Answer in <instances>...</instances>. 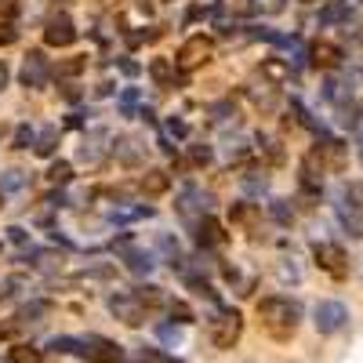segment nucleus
I'll use <instances>...</instances> for the list:
<instances>
[{
  "instance_id": "f257e3e1",
  "label": "nucleus",
  "mask_w": 363,
  "mask_h": 363,
  "mask_svg": "<svg viewBox=\"0 0 363 363\" xmlns=\"http://www.w3.org/2000/svg\"><path fill=\"white\" fill-rule=\"evenodd\" d=\"M258 323L265 327V335L269 338H277V342H287L298 323H301V306L294 298H284V294H269L258 301Z\"/></svg>"
},
{
  "instance_id": "f03ea898",
  "label": "nucleus",
  "mask_w": 363,
  "mask_h": 363,
  "mask_svg": "<svg viewBox=\"0 0 363 363\" xmlns=\"http://www.w3.org/2000/svg\"><path fill=\"white\" fill-rule=\"evenodd\" d=\"M240 335H244V316H240L236 309H218L215 320L207 323V338L215 349H233L240 342Z\"/></svg>"
},
{
  "instance_id": "7ed1b4c3",
  "label": "nucleus",
  "mask_w": 363,
  "mask_h": 363,
  "mask_svg": "<svg viewBox=\"0 0 363 363\" xmlns=\"http://www.w3.org/2000/svg\"><path fill=\"white\" fill-rule=\"evenodd\" d=\"M211 58H215V40H211L207 33H193L186 44L178 48V58H174V66L182 69V73H193V69H200V66H207Z\"/></svg>"
},
{
  "instance_id": "20e7f679",
  "label": "nucleus",
  "mask_w": 363,
  "mask_h": 363,
  "mask_svg": "<svg viewBox=\"0 0 363 363\" xmlns=\"http://www.w3.org/2000/svg\"><path fill=\"white\" fill-rule=\"evenodd\" d=\"M313 258H316V265H320L323 272H330L335 280H342L345 272H349V255H345L342 244H330V240H316V244H313Z\"/></svg>"
},
{
  "instance_id": "39448f33",
  "label": "nucleus",
  "mask_w": 363,
  "mask_h": 363,
  "mask_svg": "<svg viewBox=\"0 0 363 363\" xmlns=\"http://www.w3.org/2000/svg\"><path fill=\"white\" fill-rule=\"evenodd\" d=\"M109 313L120 320V323H128V327H142L145 323V306L135 298V291H116V294H109Z\"/></svg>"
},
{
  "instance_id": "423d86ee",
  "label": "nucleus",
  "mask_w": 363,
  "mask_h": 363,
  "mask_svg": "<svg viewBox=\"0 0 363 363\" xmlns=\"http://www.w3.org/2000/svg\"><path fill=\"white\" fill-rule=\"evenodd\" d=\"M313 323L320 335H338V330L349 323V309L342 306V301H320L316 313H313Z\"/></svg>"
},
{
  "instance_id": "0eeeda50",
  "label": "nucleus",
  "mask_w": 363,
  "mask_h": 363,
  "mask_svg": "<svg viewBox=\"0 0 363 363\" xmlns=\"http://www.w3.org/2000/svg\"><path fill=\"white\" fill-rule=\"evenodd\" d=\"M44 40H48L51 48H69V44L77 40V26H73V18H69L66 11L51 15V18L44 22Z\"/></svg>"
},
{
  "instance_id": "6e6552de",
  "label": "nucleus",
  "mask_w": 363,
  "mask_h": 363,
  "mask_svg": "<svg viewBox=\"0 0 363 363\" xmlns=\"http://www.w3.org/2000/svg\"><path fill=\"white\" fill-rule=\"evenodd\" d=\"M84 359L91 363H120L124 359V349H120L116 342L102 338V335H87L84 338Z\"/></svg>"
},
{
  "instance_id": "1a4fd4ad",
  "label": "nucleus",
  "mask_w": 363,
  "mask_h": 363,
  "mask_svg": "<svg viewBox=\"0 0 363 363\" xmlns=\"http://www.w3.org/2000/svg\"><path fill=\"white\" fill-rule=\"evenodd\" d=\"M18 80H22V87H29V91L44 87V84H48V58H44L40 51H29V55H26V62H22Z\"/></svg>"
},
{
  "instance_id": "9d476101",
  "label": "nucleus",
  "mask_w": 363,
  "mask_h": 363,
  "mask_svg": "<svg viewBox=\"0 0 363 363\" xmlns=\"http://www.w3.org/2000/svg\"><path fill=\"white\" fill-rule=\"evenodd\" d=\"M309 62H313L316 69H342L345 51H342L338 44H330V40H316V44L309 48Z\"/></svg>"
},
{
  "instance_id": "9b49d317",
  "label": "nucleus",
  "mask_w": 363,
  "mask_h": 363,
  "mask_svg": "<svg viewBox=\"0 0 363 363\" xmlns=\"http://www.w3.org/2000/svg\"><path fill=\"white\" fill-rule=\"evenodd\" d=\"M335 207H338V222H342V229L349 233V240L363 236V218H359V207H356V196H352V189H349V196L342 193V200H338Z\"/></svg>"
},
{
  "instance_id": "f8f14e48",
  "label": "nucleus",
  "mask_w": 363,
  "mask_h": 363,
  "mask_svg": "<svg viewBox=\"0 0 363 363\" xmlns=\"http://www.w3.org/2000/svg\"><path fill=\"white\" fill-rule=\"evenodd\" d=\"M262 77H265L272 87H280V84H291L294 69H291V62H284V58L269 55V58H262Z\"/></svg>"
},
{
  "instance_id": "ddd939ff",
  "label": "nucleus",
  "mask_w": 363,
  "mask_h": 363,
  "mask_svg": "<svg viewBox=\"0 0 363 363\" xmlns=\"http://www.w3.org/2000/svg\"><path fill=\"white\" fill-rule=\"evenodd\" d=\"M196 244L207 251V247H215V244H222V240H225V233H222V225L215 222V218H211V215H203V218H196Z\"/></svg>"
},
{
  "instance_id": "4468645a",
  "label": "nucleus",
  "mask_w": 363,
  "mask_h": 363,
  "mask_svg": "<svg viewBox=\"0 0 363 363\" xmlns=\"http://www.w3.org/2000/svg\"><path fill=\"white\" fill-rule=\"evenodd\" d=\"M138 189H142L145 196H160V193L171 189V174L160 171V167H149V171L138 178Z\"/></svg>"
},
{
  "instance_id": "2eb2a0df",
  "label": "nucleus",
  "mask_w": 363,
  "mask_h": 363,
  "mask_svg": "<svg viewBox=\"0 0 363 363\" xmlns=\"http://www.w3.org/2000/svg\"><path fill=\"white\" fill-rule=\"evenodd\" d=\"M106 142H109L106 131H91V135L84 138V145H80V160H84V164H99V160L106 157Z\"/></svg>"
},
{
  "instance_id": "dca6fc26",
  "label": "nucleus",
  "mask_w": 363,
  "mask_h": 363,
  "mask_svg": "<svg viewBox=\"0 0 363 363\" xmlns=\"http://www.w3.org/2000/svg\"><path fill=\"white\" fill-rule=\"evenodd\" d=\"M120 258H124V265L131 269V272H138V277H149L153 272V255L149 251H138V247H120Z\"/></svg>"
},
{
  "instance_id": "f3484780",
  "label": "nucleus",
  "mask_w": 363,
  "mask_h": 363,
  "mask_svg": "<svg viewBox=\"0 0 363 363\" xmlns=\"http://www.w3.org/2000/svg\"><path fill=\"white\" fill-rule=\"evenodd\" d=\"M113 157H116L120 164H128V167H138V164H142V145H138L135 138H116V142H113Z\"/></svg>"
},
{
  "instance_id": "a211bd4d",
  "label": "nucleus",
  "mask_w": 363,
  "mask_h": 363,
  "mask_svg": "<svg viewBox=\"0 0 363 363\" xmlns=\"http://www.w3.org/2000/svg\"><path fill=\"white\" fill-rule=\"evenodd\" d=\"M149 77L157 80V87H174L182 77L174 73V66L167 62V58H153V62H149Z\"/></svg>"
},
{
  "instance_id": "6ab92c4d",
  "label": "nucleus",
  "mask_w": 363,
  "mask_h": 363,
  "mask_svg": "<svg viewBox=\"0 0 363 363\" xmlns=\"http://www.w3.org/2000/svg\"><path fill=\"white\" fill-rule=\"evenodd\" d=\"M291 109H294V116H298V124H301V128H309L316 138H327V128L320 124V120H316L306 106H301V99H291Z\"/></svg>"
},
{
  "instance_id": "aec40b11",
  "label": "nucleus",
  "mask_w": 363,
  "mask_h": 363,
  "mask_svg": "<svg viewBox=\"0 0 363 363\" xmlns=\"http://www.w3.org/2000/svg\"><path fill=\"white\" fill-rule=\"evenodd\" d=\"M352 11H349V0H335L320 11V26H335V22H345Z\"/></svg>"
},
{
  "instance_id": "412c9836",
  "label": "nucleus",
  "mask_w": 363,
  "mask_h": 363,
  "mask_svg": "<svg viewBox=\"0 0 363 363\" xmlns=\"http://www.w3.org/2000/svg\"><path fill=\"white\" fill-rule=\"evenodd\" d=\"M29 186V171H4L0 174V193H18Z\"/></svg>"
},
{
  "instance_id": "4be33fe9",
  "label": "nucleus",
  "mask_w": 363,
  "mask_h": 363,
  "mask_svg": "<svg viewBox=\"0 0 363 363\" xmlns=\"http://www.w3.org/2000/svg\"><path fill=\"white\" fill-rule=\"evenodd\" d=\"M22 291H29V280H26V277H8V280H0V301H15Z\"/></svg>"
},
{
  "instance_id": "5701e85b",
  "label": "nucleus",
  "mask_w": 363,
  "mask_h": 363,
  "mask_svg": "<svg viewBox=\"0 0 363 363\" xmlns=\"http://www.w3.org/2000/svg\"><path fill=\"white\" fill-rule=\"evenodd\" d=\"M55 145H58V128H44L37 135V157H55Z\"/></svg>"
},
{
  "instance_id": "b1692460",
  "label": "nucleus",
  "mask_w": 363,
  "mask_h": 363,
  "mask_svg": "<svg viewBox=\"0 0 363 363\" xmlns=\"http://www.w3.org/2000/svg\"><path fill=\"white\" fill-rule=\"evenodd\" d=\"M135 298L142 301L145 309H153V306H164V294H160V287H157V284H142V287H135Z\"/></svg>"
},
{
  "instance_id": "393cba45",
  "label": "nucleus",
  "mask_w": 363,
  "mask_h": 363,
  "mask_svg": "<svg viewBox=\"0 0 363 363\" xmlns=\"http://www.w3.org/2000/svg\"><path fill=\"white\" fill-rule=\"evenodd\" d=\"M229 218L240 222V225H255V222H258V207H255V203H233Z\"/></svg>"
},
{
  "instance_id": "a878e982",
  "label": "nucleus",
  "mask_w": 363,
  "mask_h": 363,
  "mask_svg": "<svg viewBox=\"0 0 363 363\" xmlns=\"http://www.w3.org/2000/svg\"><path fill=\"white\" fill-rule=\"evenodd\" d=\"M153 215V207H113L109 218L113 222H131V218H149Z\"/></svg>"
},
{
  "instance_id": "bb28decb",
  "label": "nucleus",
  "mask_w": 363,
  "mask_h": 363,
  "mask_svg": "<svg viewBox=\"0 0 363 363\" xmlns=\"http://www.w3.org/2000/svg\"><path fill=\"white\" fill-rule=\"evenodd\" d=\"M40 359H44V352L33 349V345H15L11 349V363H40Z\"/></svg>"
},
{
  "instance_id": "cd10ccee",
  "label": "nucleus",
  "mask_w": 363,
  "mask_h": 363,
  "mask_svg": "<svg viewBox=\"0 0 363 363\" xmlns=\"http://www.w3.org/2000/svg\"><path fill=\"white\" fill-rule=\"evenodd\" d=\"M167 313H171L178 323H193V320H196V316H193V309H189L182 298H171V301H167Z\"/></svg>"
},
{
  "instance_id": "c85d7f7f",
  "label": "nucleus",
  "mask_w": 363,
  "mask_h": 363,
  "mask_svg": "<svg viewBox=\"0 0 363 363\" xmlns=\"http://www.w3.org/2000/svg\"><path fill=\"white\" fill-rule=\"evenodd\" d=\"M29 145H37V131L29 128V124H22V128H15V138H11V149H29Z\"/></svg>"
},
{
  "instance_id": "c756f323",
  "label": "nucleus",
  "mask_w": 363,
  "mask_h": 363,
  "mask_svg": "<svg viewBox=\"0 0 363 363\" xmlns=\"http://www.w3.org/2000/svg\"><path fill=\"white\" fill-rule=\"evenodd\" d=\"M269 215L277 218L280 225H291V222H294V211L287 207V200H272V203H269Z\"/></svg>"
},
{
  "instance_id": "7c9ffc66",
  "label": "nucleus",
  "mask_w": 363,
  "mask_h": 363,
  "mask_svg": "<svg viewBox=\"0 0 363 363\" xmlns=\"http://www.w3.org/2000/svg\"><path fill=\"white\" fill-rule=\"evenodd\" d=\"M48 178L55 182V186H66V182L73 178V167H69L66 160H55V164H51V171H48Z\"/></svg>"
},
{
  "instance_id": "2f4dec72",
  "label": "nucleus",
  "mask_w": 363,
  "mask_h": 363,
  "mask_svg": "<svg viewBox=\"0 0 363 363\" xmlns=\"http://www.w3.org/2000/svg\"><path fill=\"white\" fill-rule=\"evenodd\" d=\"M44 313H48V301H29V306H22L18 320H29V323H37V320H40Z\"/></svg>"
},
{
  "instance_id": "473e14b6",
  "label": "nucleus",
  "mask_w": 363,
  "mask_h": 363,
  "mask_svg": "<svg viewBox=\"0 0 363 363\" xmlns=\"http://www.w3.org/2000/svg\"><path fill=\"white\" fill-rule=\"evenodd\" d=\"M15 40H18V29H15L11 18H4V22H0V48H8V44H15Z\"/></svg>"
},
{
  "instance_id": "72a5a7b5",
  "label": "nucleus",
  "mask_w": 363,
  "mask_h": 363,
  "mask_svg": "<svg viewBox=\"0 0 363 363\" xmlns=\"http://www.w3.org/2000/svg\"><path fill=\"white\" fill-rule=\"evenodd\" d=\"M287 4L284 0H255V11H262V15H280Z\"/></svg>"
},
{
  "instance_id": "f704fd0d",
  "label": "nucleus",
  "mask_w": 363,
  "mask_h": 363,
  "mask_svg": "<svg viewBox=\"0 0 363 363\" xmlns=\"http://www.w3.org/2000/svg\"><path fill=\"white\" fill-rule=\"evenodd\" d=\"M167 131L174 135V138H189V124L182 116H167Z\"/></svg>"
},
{
  "instance_id": "c9c22d12",
  "label": "nucleus",
  "mask_w": 363,
  "mask_h": 363,
  "mask_svg": "<svg viewBox=\"0 0 363 363\" xmlns=\"http://www.w3.org/2000/svg\"><path fill=\"white\" fill-rule=\"evenodd\" d=\"M84 66H87L84 58H66V62H58V73H62V77H77Z\"/></svg>"
},
{
  "instance_id": "e433bc0d",
  "label": "nucleus",
  "mask_w": 363,
  "mask_h": 363,
  "mask_svg": "<svg viewBox=\"0 0 363 363\" xmlns=\"http://www.w3.org/2000/svg\"><path fill=\"white\" fill-rule=\"evenodd\" d=\"M8 240H11V244H18V247H26V244H29V233H26L22 225H11V229H8Z\"/></svg>"
},
{
  "instance_id": "4c0bfd02",
  "label": "nucleus",
  "mask_w": 363,
  "mask_h": 363,
  "mask_svg": "<svg viewBox=\"0 0 363 363\" xmlns=\"http://www.w3.org/2000/svg\"><path fill=\"white\" fill-rule=\"evenodd\" d=\"M280 280H301V269L294 265V258H291V265H280Z\"/></svg>"
},
{
  "instance_id": "58836bf2",
  "label": "nucleus",
  "mask_w": 363,
  "mask_h": 363,
  "mask_svg": "<svg viewBox=\"0 0 363 363\" xmlns=\"http://www.w3.org/2000/svg\"><path fill=\"white\" fill-rule=\"evenodd\" d=\"M157 335H160L164 342H174V345H178V338H182V335H178V327H171V323H164V327H157Z\"/></svg>"
},
{
  "instance_id": "ea45409f",
  "label": "nucleus",
  "mask_w": 363,
  "mask_h": 363,
  "mask_svg": "<svg viewBox=\"0 0 363 363\" xmlns=\"http://www.w3.org/2000/svg\"><path fill=\"white\" fill-rule=\"evenodd\" d=\"M193 164H211V145H193Z\"/></svg>"
},
{
  "instance_id": "a19ab883",
  "label": "nucleus",
  "mask_w": 363,
  "mask_h": 363,
  "mask_svg": "<svg viewBox=\"0 0 363 363\" xmlns=\"http://www.w3.org/2000/svg\"><path fill=\"white\" fill-rule=\"evenodd\" d=\"M352 131H356V142H359V157H363V109H359L356 120H352Z\"/></svg>"
},
{
  "instance_id": "79ce46f5",
  "label": "nucleus",
  "mask_w": 363,
  "mask_h": 363,
  "mask_svg": "<svg viewBox=\"0 0 363 363\" xmlns=\"http://www.w3.org/2000/svg\"><path fill=\"white\" fill-rule=\"evenodd\" d=\"M120 73H124V77H138V62H131V58H120Z\"/></svg>"
},
{
  "instance_id": "37998d69",
  "label": "nucleus",
  "mask_w": 363,
  "mask_h": 363,
  "mask_svg": "<svg viewBox=\"0 0 363 363\" xmlns=\"http://www.w3.org/2000/svg\"><path fill=\"white\" fill-rule=\"evenodd\" d=\"M62 99H66V102H80L84 95H80V91H77V87L69 84V87H62Z\"/></svg>"
},
{
  "instance_id": "c03bdc74",
  "label": "nucleus",
  "mask_w": 363,
  "mask_h": 363,
  "mask_svg": "<svg viewBox=\"0 0 363 363\" xmlns=\"http://www.w3.org/2000/svg\"><path fill=\"white\" fill-rule=\"evenodd\" d=\"M84 116H87V113H69L66 124H69V128H84Z\"/></svg>"
},
{
  "instance_id": "a18cd8bd",
  "label": "nucleus",
  "mask_w": 363,
  "mask_h": 363,
  "mask_svg": "<svg viewBox=\"0 0 363 363\" xmlns=\"http://www.w3.org/2000/svg\"><path fill=\"white\" fill-rule=\"evenodd\" d=\"M8 87V66H4V58H0V91Z\"/></svg>"
},
{
  "instance_id": "49530a36",
  "label": "nucleus",
  "mask_w": 363,
  "mask_h": 363,
  "mask_svg": "<svg viewBox=\"0 0 363 363\" xmlns=\"http://www.w3.org/2000/svg\"><path fill=\"white\" fill-rule=\"evenodd\" d=\"M8 335H11V327H0V342H4Z\"/></svg>"
},
{
  "instance_id": "de8ad7c7",
  "label": "nucleus",
  "mask_w": 363,
  "mask_h": 363,
  "mask_svg": "<svg viewBox=\"0 0 363 363\" xmlns=\"http://www.w3.org/2000/svg\"><path fill=\"white\" fill-rule=\"evenodd\" d=\"M301 4H316V0H301Z\"/></svg>"
}]
</instances>
